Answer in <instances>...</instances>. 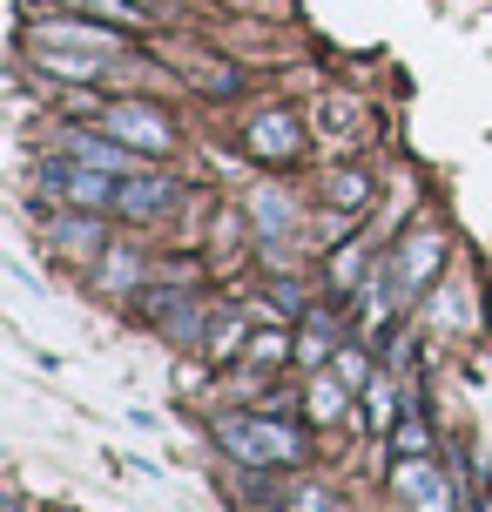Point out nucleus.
I'll list each match as a JSON object with an SVG mask.
<instances>
[{"label": "nucleus", "mask_w": 492, "mask_h": 512, "mask_svg": "<svg viewBox=\"0 0 492 512\" xmlns=\"http://www.w3.org/2000/svg\"><path fill=\"white\" fill-rule=\"evenodd\" d=\"M27 54L61 81H95L122 54V34H108V27H75V21H41L27 34Z\"/></svg>", "instance_id": "1"}, {"label": "nucleus", "mask_w": 492, "mask_h": 512, "mask_svg": "<svg viewBox=\"0 0 492 512\" xmlns=\"http://www.w3.org/2000/svg\"><path fill=\"white\" fill-rule=\"evenodd\" d=\"M216 445L236 452L243 465H297L304 445L290 425H270V418H216Z\"/></svg>", "instance_id": "2"}, {"label": "nucleus", "mask_w": 492, "mask_h": 512, "mask_svg": "<svg viewBox=\"0 0 492 512\" xmlns=\"http://www.w3.org/2000/svg\"><path fill=\"white\" fill-rule=\"evenodd\" d=\"M41 182H48V196H61V203H75V209H108L115 196H122V182H108V169L81 162V155L48 162V169H41Z\"/></svg>", "instance_id": "3"}, {"label": "nucleus", "mask_w": 492, "mask_h": 512, "mask_svg": "<svg viewBox=\"0 0 492 512\" xmlns=\"http://www.w3.org/2000/svg\"><path fill=\"white\" fill-rule=\"evenodd\" d=\"M102 128L115 135V142H129V149H142V155L169 149V115H162V108H149V102H108Z\"/></svg>", "instance_id": "4"}, {"label": "nucleus", "mask_w": 492, "mask_h": 512, "mask_svg": "<svg viewBox=\"0 0 492 512\" xmlns=\"http://www.w3.org/2000/svg\"><path fill=\"white\" fill-rule=\"evenodd\" d=\"M432 270H439V230H412L405 250H398V263H391V297H412Z\"/></svg>", "instance_id": "5"}, {"label": "nucleus", "mask_w": 492, "mask_h": 512, "mask_svg": "<svg viewBox=\"0 0 492 512\" xmlns=\"http://www.w3.org/2000/svg\"><path fill=\"white\" fill-rule=\"evenodd\" d=\"M250 149H257V155H290V149H297L290 115H257V122H250Z\"/></svg>", "instance_id": "6"}, {"label": "nucleus", "mask_w": 492, "mask_h": 512, "mask_svg": "<svg viewBox=\"0 0 492 512\" xmlns=\"http://www.w3.org/2000/svg\"><path fill=\"white\" fill-rule=\"evenodd\" d=\"M115 209H129V216H156V209H169V182L156 176H135L122 196H115Z\"/></svg>", "instance_id": "7"}, {"label": "nucleus", "mask_w": 492, "mask_h": 512, "mask_svg": "<svg viewBox=\"0 0 492 512\" xmlns=\"http://www.w3.org/2000/svg\"><path fill=\"white\" fill-rule=\"evenodd\" d=\"M75 155H81V162H95V169H129V162H135L142 149H129V142H115V135H108V142H95V135H81V142H75Z\"/></svg>", "instance_id": "8"}, {"label": "nucleus", "mask_w": 492, "mask_h": 512, "mask_svg": "<svg viewBox=\"0 0 492 512\" xmlns=\"http://www.w3.org/2000/svg\"><path fill=\"white\" fill-rule=\"evenodd\" d=\"M257 223H263L270 236H284V230H290V203L277 196V189H257Z\"/></svg>", "instance_id": "9"}, {"label": "nucleus", "mask_w": 492, "mask_h": 512, "mask_svg": "<svg viewBox=\"0 0 492 512\" xmlns=\"http://www.w3.org/2000/svg\"><path fill=\"white\" fill-rule=\"evenodd\" d=\"M311 411H317V418H337V411H344V384H337V378H317L311 384Z\"/></svg>", "instance_id": "10"}, {"label": "nucleus", "mask_w": 492, "mask_h": 512, "mask_svg": "<svg viewBox=\"0 0 492 512\" xmlns=\"http://www.w3.org/2000/svg\"><path fill=\"white\" fill-rule=\"evenodd\" d=\"M364 189H371V176H358V169H344V176L331 182V203H337V209H351V203H364Z\"/></svg>", "instance_id": "11"}, {"label": "nucleus", "mask_w": 492, "mask_h": 512, "mask_svg": "<svg viewBox=\"0 0 492 512\" xmlns=\"http://www.w3.org/2000/svg\"><path fill=\"white\" fill-rule=\"evenodd\" d=\"M54 236H61L68 250H88V243H95V223H88V216H61V223H54Z\"/></svg>", "instance_id": "12"}, {"label": "nucleus", "mask_w": 492, "mask_h": 512, "mask_svg": "<svg viewBox=\"0 0 492 512\" xmlns=\"http://www.w3.org/2000/svg\"><path fill=\"white\" fill-rule=\"evenodd\" d=\"M75 7H88V14H108V21H142V7H135V0H75Z\"/></svg>", "instance_id": "13"}, {"label": "nucleus", "mask_w": 492, "mask_h": 512, "mask_svg": "<svg viewBox=\"0 0 492 512\" xmlns=\"http://www.w3.org/2000/svg\"><path fill=\"white\" fill-rule=\"evenodd\" d=\"M250 358H257V364H277V358H284V337H250Z\"/></svg>", "instance_id": "14"}, {"label": "nucleus", "mask_w": 492, "mask_h": 512, "mask_svg": "<svg viewBox=\"0 0 492 512\" xmlns=\"http://www.w3.org/2000/svg\"><path fill=\"white\" fill-rule=\"evenodd\" d=\"M371 425H391V391L385 384H371Z\"/></svg>", "instance_id": "15"}, {"label": "nucleus", "mask_w": 492, "mask_h": 512, "mask_svg": "<svg viewBox=\"0 0 492 512\" xmlns=\"http://www.w3.org/2000/svg\"><path fill=\"white\" fill-rule=\"evenodd\" d=\"M290 506H297V512H331V492H297Z\"/></svg>", "instance_id": "16"}, {"label": "nucleus", "mask_w": 492, "mask_h": 512, "mask_svg": "<svg viewBox=\"0 0 492 512\" xmlns=\"http://www.w3.org/2000/svg\"><path fill=\"white\" fill-rule=\"evenodd\" d=\"M7 512H21V506H7Z\"/></svg>", "instance_id": "17"}]
</instances>
